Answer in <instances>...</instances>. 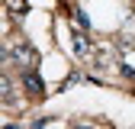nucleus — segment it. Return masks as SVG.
<instances>
[{"instance_id": "obj_3", "label": "nucleus", "mask_w": 135, "mask_h": 129, "mask_svg": "<svg viewBox=\"0 0 135 129\" xmlns=\"http://www.w3.org/2000/svg\"><path fill=\"white\" fill-rule=\"evenodd\" d=\"M0 94H3V100H10V94H13V84H10V77H7V74L0 77Z\"/></svg>"}, {"instance_id": "obj_4", "label": "nucleus", "mask_w": 135, "mask_h": 129, "mask_svg": "<svg viewBox=\"0 0 135 129\" xmlns=\"http://www.w3.org/2000/svg\"><path fill=\"white\" fill-rule=\"evenodd\" d=\"M87 48H90L87 39H84V36H74V52H77V55H87Z\"/></svg>"}, {"instance_id": "obj_2", "label": "nucleus", "mask_w": 135, "mask_h": 129, "mask_svg": "<svg viewBox=\"0 0 135 129\" xmlns=\"http://www.w3.org/2000/svg\"><path fill=\"white\" fill-rule=\"evenodd\" d=\"M26 87H29L32 94H42V81H39V74L29 71V74H26Z\"/></svg>"}, {"instance_id": "obj_1", "label": "nucleus", "mask_w": 135, "mask_h": 129, "mask_svg": "<svg viewBox=\"0 0 135 129\" xmlns=\"http://www.w3.org/2000/svg\"><path fill=\"white\" fill-rule=\"evenodd\" d=\"M7 58H10V64H20L23 71H26V68H32V64H36V52H32L29 45H13L10 52H7Z\"/></svg>"}, {"instance_id": "obj_5", "label": "nucleus", "mask_w": 135, "mask_h": 129, "mask_svg": "<svg viewBox=\"0 0 135 129\" xmlns=\"http://www.w3.org/2000/svg\"><path fill=\"white\" fill-rule=\"evenodd\" d=\"M74 129H90V126H74Z\"/></svg>"}]
</instances>
